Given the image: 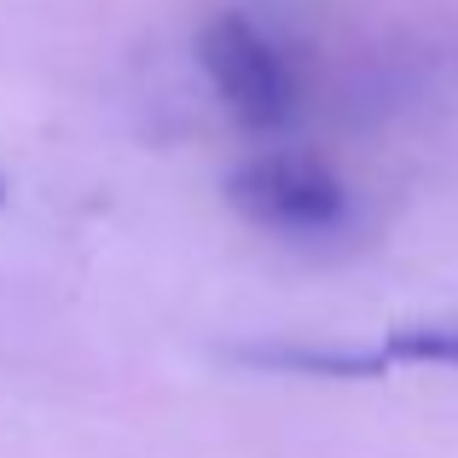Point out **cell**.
I'll return each mask as SVG.
<instances>
[{"label":"cell","instance_id":"cell-1","mask_svg":"<svg viewBox=\"0 0 458 458\" xmlns=\"http://www.w3.org/2000/svg\"><path fill=\"white\" fill-rule=\"evenodd\" d=\"M226 203L256 226H284V233H325L348 215V191L331 163L308 151H279L226 174Z\"/></svg>","mask_w":458,"mask_h":458},{"label":"cell","instance_id":"cell-2","mask_svg":"<svg viewBox=\"0 0 458 458\" xmlns=\"http://www.w3.org/2000/svg\"><path fill=\"white\" fill-rule=\"evenodd\" d=\"M198 58L209 70L221 105L238 116L244 128H279L284 116L296 111V88H291V70L279 64V53L267 47V35L256 30L250 18L226 12L203 30Z\"/></svg>","mask_w":458,"mask_h":458},{"label":"cell","instance_id":"cell-4","mask_svg":"<svg viewBox=\"0 0 458 458\" xmlns=\"http://www.w3.org/2000/svg\"><path fill=\"white\" fill-rule=\"evenodd\" d=\"M0 191H6V186H0Z\"/></svg>","mask_w":458,"mask_h":458},{"label":"cell","instance_id":"cell-3","mask_svg":"<svg viewBox=\"0 0 458 458\" xmlns=\"http://www.w3.org/2000/svg\"><path fill=\"white\" fill-rule=\"evenodd\" d=\"M383 360H401V366H458V325H412V331H394L383 343Z\"/></svg>","mask_w":458,"mask_h":458}]
</instances>
